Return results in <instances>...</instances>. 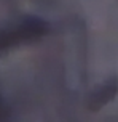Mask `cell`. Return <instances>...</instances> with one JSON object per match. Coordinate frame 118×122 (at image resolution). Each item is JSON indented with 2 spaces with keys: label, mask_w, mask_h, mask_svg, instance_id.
Wrapping results in <instances>:
<instances>
[{
  "label": "cell",
  "mask_w": 118,
  "mask_h": 122,
  "mask_svg": "<svg viewBox=\"0 0 118 122\" xmlns=\"http://www.w3.org/2000/svg\"><path fill=\"white\" fill-rule=\"evenodd\" d=\"M50 32V24L42 18L27 16L19 23L0 29V55L8 50L24 45V43L37 42Z\"/></svg>",
  "instance_id": "6da1fadb"
},
{
  "label": "cell",
  "mask_w": 118,
  "mask_h": 122,
  "mask_svg": "<svg viewBox=\"0 0 118 122\" xmlns=\"http://www.w3.org/2000/svg\"><path fill=\"white\" fill-rule=\"evenodd\" d=\"M118 93V79L117 77H110L105 82H102L101 85L94 88L89 97H88V109L89 111H99L104 108L107 103H110Z\"/></svg>",
  "instance_id": "7a4b0ae2"
},
{
  "label": "cell",
  "mask_w": 118,
  "mask_h": 122,
  "mask_svg": "<svg viewBox=\"0 0 118 122\" xmlns=\"http://www.w3.org/2000/svg\"><path fill=\"white\" fill-rule=\"evenodd\" d=\"M6 114H8V108L5 106V103H3V100L0 98V119H2V117H5Z\"/></svg>",
  "instance_id": "3957f363"
}]
</instances>
